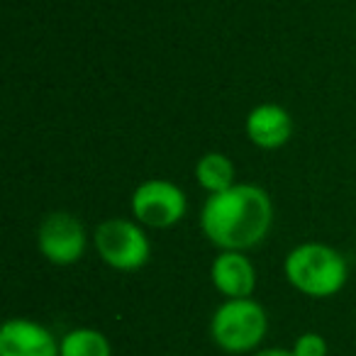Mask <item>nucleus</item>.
Listing matches in <instances>:
<instances>
[{"mask_svg": "<svg viewBox=\"0 0 356 356\" xmlns=\"http://www.w3.org/2000/svg\"><path fill=\"white\" fill-rule=\"evenodd\" d=\"M247 139L259 149H281L293 137V118L283 105L261 103L244 120Z\"/></svg>", "mask_w": 356, "mask_h": 356, "instance_id": "6e6552de", "label": "nucleus"}, {"mask_svg": "<svg viewBox=\"0 0 356 356\" xmlns=\"http://www.w3.org/2000/svg\"><path fill=\"white\" fill-rule=\"evenodd\" d=\"M268 315L254 298L225 300L210 320V337L227 354H249L264 341Z\"/></svg>", "mask_w": 356, "mask_h": 356, "instance_id": "7ed1b4c3", "label": "nucleus"}, {"mask_svg": "<svg viewBox=\"0 0 356 356\" xmlns=\"http://www.w3.org/2000/svg\"><path fill=\"white\" fill-rule=\"evenodd\" d=\"M286 281L307 298H332L346 286L349 264L334 247L322 242H305L286 254Z\"/></svg>", "mask_w": 356, "mask_h": 356, "instance_id": "f03ea898", "label": "nucleus"}, {"mask_svg": "<svg viewBox=\"0 0 356 356\" xmlns=\"http://www.w3.org/2000/svg\"><path fill=\"white\" fill-rule=\"evenodd\" d=\"M210 278L225 300L252 298L257 288V266L244 252H220L210 266Z\"/></svg>", "mask_w": 356, "mask_h": 356, "instance_id": "1a4fd4ad", "label": "nucleus"}, {"mask_svg": "<svg viewBox=\"0 0 356 356\" xmlns=\"http://www.w3.org/2000/svg\"><path fill=\"white\" fill-rule=\"evenodd\" d=\"M273 225V200L261 186L234 184L208 195L200 210V229L220 252H247L266 239Z\"/></svg>", "mask_w": 356, "mask_h": 356, "instance_id": "f257e3e1", "label": "nucleus"}, {"mask_svg": "<svg viewBox=\"0 0 356 356\" xmlns=\"http://www.w3.org/2000/svg\"><path fill=\"white\" fill-rule=\"evenodd\" d=\"M132 218L144 227L168 229L178 225L188 213V198L184 188L166 178H149L139 184L129 200Z\"/></svg>", "mask_w": 356, "mask_h": 356, "instance_id": "39448f33", "label": "nucleus"}, {"mask_svg": "<svg viewBox=\"0 0 356 356\" xmlns=\"http://www.w3.org/2000/svg\"><path fill=\"white\" fill-rule=\"evenodd\" d=\"M86 244H88V234L83 222L64 210L49 213L37 229V247L42 257L54 266H71L81 261L86 254Z\"/></svg>", "mask_w": 356, "mask_h": 356, "instance_id": "423d86ee", "label": "nucleus"}, {"mask_svg": "<svg viewBox=\"0 0 356 356\" xmlns=\"http://www.w3.org/2000/svg\"><path fill=\"white\" fill-rule=\"evenodd\" d=\"M108 337L95 327H79L61 337V356H110Z\"/></svg>", "mask_w": 356, "mask_h": 356, "instance_id": "9b49d317", "label": "nucleus"}, {"mask_svg": "<svg viewBox=\"0 0 356 356\" xmlns=\"http://www.w3.org/2000/svg\"><path fill=\"white\" fill-rule=\"evenodd\" d=\"M93 244L98 257L115 271H139L152 257V242L137 220H103L93 232Z\"/></svg>", "mask_w": 356, "mask_h": 356, "instance_id": "20e7f679", "label": "nucleus"}, {"mask_svg": "<svg viewBox=\"0 0 356 356\" xmlns=\"http://www.w3.org/2000/svg\"><path fill=\"white\" fill-rule=\"evenodd\" d=\"M0 356H61V341L40 322L13 317L0 330Z\"/></svg>", "mask_w": 356, "mask_h": 356, "instance_id": "0eeeda50", "label": "nucleus"}, {"mask_svg": "<svg viewBox=\"0 0 356 356\" xmlns=\"http://www.w3.org/2000/svg\"><path fill=\"white\" fill-rule=\"evenodd\" d=\"M195 181L210 195L222 193V191L232 188L237 184V168H234L232 159L227 154L208 152L195 161Z\"/></svg>", "mask_w": 356, "mask_h": 356, "instance_id": "9d476101", "label": "nucleus"}, {"mask_svg": "<svg viewBox=\"0 0 356 356\" xmlns=\"http://www.w3.org/2000/svg\"><path fill=\"white\" fill-rule=\"evenodd\" d=\"M252 356H296V354H293V349H281V346H273V349L254 351Z\"/></svg>", "mask_w": 356, "mask_h": 356, "instance_id": "ddd939ff", "label": "nucleus"}, {"mask_svg": "<svg viewBox=\"0 0 356 356\" xmlns=\"http://www.w3.org/2000/svg\"><path fill=\"white\" fill-rule=\"evenodd\" d=\"M327 351H330V344L317 332H305L293 344V354L296 356H327Z\"/></svg>", "mask_w": 356, "mask_h": 356, "instance_id": "f8f14e48", "label": "nucleus"}]
</instances>
